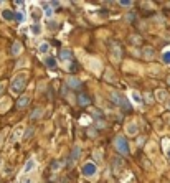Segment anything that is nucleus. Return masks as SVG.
I'll return each mask as SVG.
<instances>
[{"label": "nucleus", "mask_w": 170, "mask_h": 183, "mask_svg": "<svg viewBox=\"0 0 170 183\" xmlns=\"http://www.w3.org/2000/svg\"><path fill=\"white\" fill-rule=\"evenodd\" d=\"M23 183H32V182H30V180H25V182H23Z\"/></svg>", "instance_id": "obj_29"}, {"label": "nucleus", "mask_w": 170, "mask_h": 183, "mask_svg": "<svg viewBox=\"0 0 170 183\" xmlns=\"http://www.w3.org/2000/svg\"><path fill=\"white\" fill-rule=\"evenodd\" d=\"M60 60L66 63L68 60H71V53H69V51H68V50H63V51H61V53H60Z\"/></svg>", "instance_id": "obj_14"}, {"label": "nucleus", "mask_w": 170, "mask_h": 183, "mask_svg": "<svg viewBox=\"0 0 170 183\" xmlns=\"http://www.w3.org/2000/svg\"><path fill=\"white\" fill-rule=\"evenodd\" d=\"M68 86L73 87V89H79V87H81V81H79L78 78H69L68 79Z\"/></svg>", "instance_id": "obj_8"}, {"label": "nucleus", "mask_w": 170, "mask_h": 183, "mask_svg": "<svg viewBox=\"0 0 170 183\" xmlns=\"http://www.w3.org/2000/svg\"><path fill=\"white\" fill-rule=\"evenodd\" d=\"M114 145H116V150L119 152V154H122V155H127V154H129L127 140H126L122 135L116 137V140H114Z\"/></svg>", "instance_id": "obj_3"}, {"label": "nucleus", "mask_w": 170, "mask_h": 183, "mask_svg": "<svg viewBox=\"0 0 170 183\" xmlns=\"http://www.w3.org/2000/svg\"><path fill=\"white\" fill-rule=\"evenodd\" d=\"M78 157H79V147L75 145V147H73V154H71V157H69V167L75 165V162L78 160Z\"/></svg>", "instance_id": "obj_7"}, {"label": "nucleus", "mask_w": 170, "mask_h": 183, "mask_svg": "<svg viewBox=\"0 0 170 183\" xmlns=\"http://www.w3.org/2000/svg\"><path fill=\"white\" fill-rule=\"evenodd\" d=\"M45 17H48V18L53 17V8L50 5H45Z\"/></svg>", "instance_id": "obj_20"}, {"label": "nucleus", "mask_w": 170, "mask_h": 183, "mask_svg": "<svg viewBox=\"0 0 170 183\" xmlns=\"http://www.w3.org/2000/svg\"><path fill=\"white\" fill-rule=\"evenodd\" d=\"M20 51H21V43L20 41H15V43L12 45V54L17 56V54H20Z\"/></svg>", "instance_id": "obj_11"}, {"label": "nucleus", "mask_w": 170, "mask_h": 183, "mask_svg": "<svg viewBox=\"0 0 170 183\" xmlns=\"http://www.w3.org/2000/svg\"><path fill=\"white\" fill-rule=\"evenodd\" d=\"M169 84H170V78H169Z\"/></svg>", "instance_id": "obj_32"}, {"label": "nucleus", "mask_w": 170, "mask_h": 183, "mask_svg": "<svg viewBox=\"0 0 170 183\" xmlns=\"http://www.w3.org/2000/svg\"><path fill=\"white\" fill-rule=\"evenodd\" d=\"M120 5H124V7H131L132 5V0H119Z\"/></svg>", "instance_id": "obj_25"}, {"label": "nucleus", "mask_w": 170, "mask_h": 183, "mask_svg": "<svg viewBox=\"0 0 170 183\" xmlns=\"http://www.w3.org/2000/svg\"><path fill=\"white\" fill-rule=\"evenodd\" d=\"M27 73L25 71H21V73H18L17 76H15L13 79H12V84H10V89H12V93L13 94H20L21 91L25 89V84H27Z\"/></svg>", "instance_id": "obj_1"}, {"label": "nucleus", "mask_w": 170, "mask_h": 183, "mask_svg": "<svg viewBox=\"0 0 170 183\" xmlns=\"http://www.w3.org/2000/svg\"><path fill=\"white\" fill-rule=\"evenodd\" d=\"M127 132L134 135V134L137 132V126H135V124H129V126H127Z\"/></svg>", "instance_id": "obj_22"}, {"label": "nucleus", "mask_w": 170, "mask_h": 183, "mask_svg": "<svg viewBox=\"0 0 170 183\" xmlns=\"http://www.w3.org/2000/svg\"><path fill=\"white\" fill-rule=\"evenodd\" d=\"M4 2H5V0H0V5H2V4H4Z\"/></svg>", "instance_id": "obj_30"}, {"label": "nucleus", "mask_w": 170, "mask_h": 183, "mask_svg": "<svg viewBox=\"0 0 170 183\" xmlns=\"http://www.w3.org/2000/svg\"><path fill=\"white\" fill-rule=\"evenodd\" d=\"M162 61L167 63V65H170V50H167L165 53H162Z\"/></svg>", "instance_id": "obj_19"}, {"label": "nucleus", "mask_w": 170, "mask_h": 183, "mask_svg": "<svg viewBox=\"0 0 170 183\" xmlns=\"http://www.w3.org/2000/svg\"><path fill=\"white\" fill-rule=\"evenodd\" d=\"M79 104L81 106H89L91 104V99H89L88 96H84V94H79Z\"/></svg>", "instance_id": "obj_13"}, {"label": "nucleus", "mask_w": 170, "mask_h": 183, "mask_svg": "<svg viewBox=\"0 0 170 183\" xmlns=\"http://www.w3.org/2000/svg\"><path fill=\"white\" fill-rule=\"evenodd\" d=\"M28 104H30V97L28 96H21L20 99H18V102H17V107L18 109H25Z\"/></svg>", "instance_id": "obj_6"}, {"label": "nucleus", "mask_w": 170, "mask_h": 183, "mask_svg": "<svg viewBox=\"0 0 170 183\" xmlns=\"http://www.w3.org/2000/svg\"><path fill=\"white\" fill-rule=\"evenodd\" d=\"M112 165H114V173L120 175V173H122V168H124V163H122V160H120V158H114Z\"/></svg>", "instance_id": "obj_5"}, {"label": "nucleus", "mask_w": 170, "mask_h": 183, "mask_svg": "<svg viewBox=\"0 0 170 183\" xmlns=\"http://www.w3.org/2000/svg\"><path fill=\"white\" fill-rule=\"evenodd\" d=\"M4 89H5V83H0V94L4 93Z\"/></svg>", "instance_id": "obj_27"}, {"label": "nucleus", "mask_w": 170, "mask_h": 183, "mask_svg": "<svg viewBox=\"0 0 170 183\" xmlns=\"http://www.w3.org/2000/svg\"><path fill=\"white\" fill-rule=\"evenodd\" d=\"M96 172H98V167L94 163H84V167H83V175L84 176L91 178V176L96 175Z\"/></svg>", "instance_id": "obj_4"}, {"label": "nucleus", "mask_w": 170, "mask_h": 183, "mask_svg": "<svg viewBox=\"0 0 170 183\" xmlns=\"http://www.w3.org/2000/svg\"><path fill=\"white\" fill-rule=\"evenodd\" d=\"M45 63L48 68H55V66H56V60H55V58H45Z\"/></svg>", "instance_id": "obj_18"}, {"label": "nucleus", "mask_w": 170, "mask_h": 183, "mask_svg": "<svg viewBox=\"0 0 170 183\" xmlns=\"http://www.w3.org/2000/svg\"><path fill=\"white\" fill-rule=\"evenodd\" d=\"M109 99L112 101L116 106H119L120 109H124V111H131V106H129L127 99H126L122 94L116 93V91H111V93H109Z\"/></svg>", "instance_id": "obj_2"}, {"label": "nucleus", "mask_w": 170, "mask_h": 183, "mask_svg": "<svg viewBox=\"0 0 170 183\" xmlns=\"http://www.w3.org/2000/svg\"><path fill=\"white\" fill-rule=\"evenodd\" d=\"M33 134V129H27V134H25V139H28L30 135Z\"/></svg>", "instance_id": "obj_26"}, {"label": "nucleus", "mask_w": 170, "mask_h": 183, "mask_svg": "<svg viewBox=\"0 0 170 183\" xmlns=\"http://www.w3.org/2000/svg\"><path fill=\"white\" fill-rule=\"evenodd\" d=\"M111 48H112V58L117 61V60L120 58V48H119V45H117V43H112V45H111Z\"/></svg>", "instance_id": "obj_9"}, {"label": "nucleus", "mask_w": 170, "mask_h": 183, "mask_svg": "<svg viewBox=\"0 0 170 183\" xmlns=\"http://www.w3.org/2000/svg\"><path fill=\"white\" fill-rule=\"evenodd\" d=\"M169 109H170V101H169Z\"/></svg>", "instance_id": "obj_31"}, {"label": "nucleus", "mask_w": 170, "mask_h": 183, "mask_svg": "<svg viewBox=\"0 0 170 183\" xmlns=\"http://www.w3.org/2000/svg\"><path fill=\"white\" fill-rule=\"evenodd\" d=\"M30 32H32V35H40V33H41V26H40L38 23H35V25L30 26Z\"/></svg>", "instance_id": "obj_15"}, {"label": "nucleus", "mask_w": 170, "mask_h": 183, "mask_svg": "<svg viewBox=\"0 0 170 183\" xmlns=\"http://www.w3.org/2000/svg\"><path fill=\"white\" fill-rule=\"evenodd\" d=\"M167 155H169V158H170V148H169V150H167Z\"/></svg>", "instance_id": "obj_28"}, {"label": "nucleus", "mask_w": 170, "mask_h": 183, "mask_svg": "<svg viewBox=\"0 0 170 183\" xmlns=\"http://www.w3.org/2000/svg\"><path fill=\"white\" fill-rule=\"evenodd\" d=\"M15 18H17L18 22H23V20H25V15H23V12H21V10H18L17 13H15Z\"/></svg>", "instance_id": "obj_24"}, {"label": "nucleus", "mask_w": 170, "mask_h": 183, "mask_svg": "<svg viewBox=\"0 0 170 183\" xmlns=\"http://www.w3.org/2000/svg\"><path fill=\"white\" fill-rule=\"evenodd\" d=\"M144 58L145 60H152L154 58V50L152 48H145L144 50Z\"/></svg>", "instance_id": "obj_17"}, {"label": "nucleus", "mask_w": 170, "mask_h": 183, "mask_svg": "<svg viewBox=\"0 0 170 183\" xmlns=\"http://www.w3.org/2000/svg\"><path fill=\"white\" fill-rule=\"evenodd\" d=\"M132 99H134L135 102H137V104H140V102H142V97H140V94H139V93H135V91H134V93H132Z\"/></svg>", "instance_id": "obj_23"}, {"label": "nucleus", "mask_w": 170, "mask_h": 183, "mask_svg": "<svg viewBox=\"0 0 170 183\" xmlns=\"http://www.w3.org/2000/svg\"><path fill=\"white\" fill-rule=\"evenodd\" d=\"M157 99H159V101H165L167 99V93H165V91H157Z\"/></svg>", "instance_id": "obj_21"}, {"label": "nucleus", "mask_w": 170, "mask_h": 183, "mask_svg": "<svg viewBox=\"0 0 170 183\" xmlns=\"http://www.w3.org/2000/svg\"><path fill=\"white\" fill-rule=\"evenodd\" d=\"M2 18L7 20V22H12V20L15 18V15H13V12H12V10H4V12H2Z\"/></svg>", "instance_id": "obj_10"}, {"label": "nucleus", "mask_w": 170, "mask_h": 183, "mask_svg": "<svg viewBox=\"0 0 170 183\" xmlns=\"http://www.w3.org/2000/svg\"><path fill=\"white\" fill-rule=\"evenodd\" d=\"M38 51L41 54H46L48 51H50V43H46V41H43L41 45H40V48H38Z\"/></svg>", "instance_id": "obj_12"}, {"label": "nucleus", "mask_w": 170, "mask_h": 183, "mask_svg": "<svg viewBox=\"0 0 170 183\" xmlns=\"http://www.w3.org/2000/svg\"><path fill=\"white\" fill-rule=\"evenodd\" d=\"M33 167H35V160H32V158H30V160L25 163V168H23V172L28 173L30 170H33Z\"/></svg>", "instance_id": "obj_16"}]
</instances>
